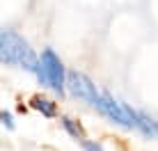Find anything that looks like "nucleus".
<instances>
[{
  "label": "nucleus",
  "mask_w": 158,
  "mask_h": 151,
  "mask_svg": "<svg viewBox=\"0 0 158 151\" xmlns=\"http://www.w3.org/2000/svg\"><path fill=\"white\" fill-rule=\"evenodd\" d=\"M96 110L101 112L103 117H108L110 121L119 124V126H126V128H133L126 117V110H124V103H119V101H115L110 94H101V101L96 103Z\"/></svg>",
  "instance_id": "nucleus-4"
},
{
  "label": "nucleus",
  "mask_w": 158,
  "mask_h": 151,
  "mask_svg": "<svg viewBox=\"0 0 158 151\" xmlns=\"http://www.w3.org/2000/svg\"><path fill=\"white\" fill-rule=\"evenodd\" d=\"M0 62L21 67L25 71L39 73V60L28 46V41L14 30H2L0 32Z\"/></svg>",
  "instance_id": "nucleus-1"
},
{
  "label": "nucleus",
  "mask_w": 158,
  "mask_h": 151,
  "mask_svg": "<svg viewBox=\"0 0 158 151\" xmlns=\"http://www.w3.org/2000/svg\"><path fill=\"white\" fill-rule=\"evenodd\" d=\"M80 144H83V149H85V151H103V149H101V144L92 142V140H83Z\"/></svg>",
  "instance_id": "nucleus-8"
},
{
  "label": "nucleus",
  "mask_w": 158,
  "mask_h": 151,
  "mask_svg": "<svg viewBox=\"0 0 158 151\" xmlns=\"http://www.w3.org/2000/svg\"><path fill=\"white\" fill-rule=\"evenodd\" d=\"M0 121H2L7 128H14V119H12V115H9L7 110H0Z\"/></svg>",
  "instance_id": "nucleus-7"
},
{
  "label": "nucleus",
  "mask_w": 158,
  "mask_h": 151,
  "mask_svg": "<svg viewBox=\"0 0 158 151\" xmlns=\"http://www.w3.org/2000/svg\"><path fill=\"white\" fill-rule=\"evenodd\" d=\"M32 108L39 110L44 117H55L57 115V105L53 103L51 99H44V96H35V99H32Z\"/></svg>",
  "instance_id": "nucleus-5"
},
{
  "label": "nucleus",
  "mask_w": 158,
  "mask_h": 151,
  "mask_svg": "<svg viewBox=\"0 0 158 151\" xmlns=\"http://www.w3.org/2000/svg\"><path fill=\"white\" fill-rule=\"evenodd\" d=\"M60 121H62V128H64V131H67V133H69L71 137L80 140V142H83V140H87V137H85V128L80 126L78 121H73L71 117H62Z\"/></svg>",
  "instance_id": "nucleus-6"
},
{
  "label": "nucleus",
  "mask_w": 158,
  "mask_h": 151,
  "mask_svg": "<svg viewBox=\"0 0 158 151\" xmlns=\"http://www.w3.org/2000/svg\"><path fill=\"white\" fill-rule=\"evenodd\" d=\"M67 87H69V92H71L73 96L87 101V103L94 105V108L101 101V94H99V89H96V85L80 71H69L67 73Z\"/></svg>",
  "instance_id": "nucleus-3"
},
{
  "label": "nucleus",
  "mask_w": 158,
  "mask_h": 151,
  "mask_svg": "<svg viewBox=\"0 0 158 151\" xmlns=\"http://www.w3.org/2000/svg\"><path fill=\"white\" fill-rule=\"evenodd\" d=\"M37 78H39L44 85H48L53 92L64 94L67 73H64V67H62V62H60V57L51 48H46V51L41 53V57H39V73H37Z\"/></svg>",
  "instance_id": "nucleus-2"
}]
</instances>
